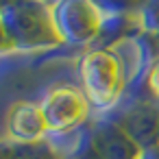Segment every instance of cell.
<instances>
[{"label": "cell", "mask_w": 159, "mask_h": 159, "mask_svg": "<svg viewBox=\"0 0 159 159\" xmlns=\"http://www.w3.org/2000/svg\"><path fill=\"white\" fill-rule=\"evenodd\" d=\"M81 79L85 96L96 105H109L122 89L120 61L107 50L89 52L81 63Z\"/></svg>", "instance_id": "6da1fadb"}, {"label": "cell", "mask_w": 159, "mask_h": 159, "mask_svg": "<svg viewBox=\"0 0 159 159\" xmlns=\"http://www.w3.org/2000/svg\"><path fill=\"white\" fill-rule=\"evenodd\" d=\"M48 129H68L87 113V96L74 87H57L42 107Z\"/></svg>", "instance_id": "7a4b0ae2"}, {"label": "cell", "mask_w": 159, "mask_h": 159, "mask_svg": "<svg viewBox=\"0 0 159 159\" xmlns=\"http://www.w3.org/2000/svg\"><path fill=\"white\" fill-rule=\"evenodd\" d=\"M11 129L22 139H35L48 129V122L42 109L31 105H20L11 116Z\"/></svg>", "instance_id": "3957f363"}, {"label": "cell", "mask_w": 159, "mask_h": 159, "mask_svg": "<svg viewBox=\"0 0 159 159\" xmlns=\"http://www.w3.org/2000/svg\"><path fill=\"white\" fill-rule=\"evenodd\" d=\"M148 85H150V89L159 96V66H155V68H152L150 79H148Z\"/></svg>", "instance_id": "277c9868"}]
</instances>
